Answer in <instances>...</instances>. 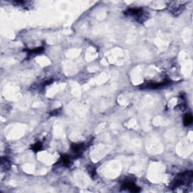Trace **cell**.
Segmentation results:
<instances>
[{"label":"cell","mask_w":193,"mask_h":193,"mask_svg":"<svg viewBox=\"0 0 193 193\" xmlns=\"http://www.w3.org/2000/svg\"><path fill=\"white\" fill-rule=\"evenodd\" d=\"M192 171H186L178 175L173 183V188H178L183 185H189L192 182Z\"/></svg>","instance_id":"obj_1"},{"label":"cell","mask_w":193,"mask_h":193,"mask_svg":"<svg viewBox=\"0 0 193 193\" xmlns=\"http://www.w3.org/2000/svg\"><path fill=\"white\" fill-rule=\"evenodd\" d=\"M122 188H123V189H128V190H130L131 192H138L140 191L139 187L137 186L134 182H129V181L124 182L123 185H122Z\"/></svg>","instance_id":"obj_2"},{"label":"cell","mask_w":193,"mask_h":193,"mask_svg":"<svg viewBox=\"0 0 193 193\" xmlns=\"http://www.w3.org/2000/svg\"><path fill=\"white\" fill-rule=\"evenodd\" d=\"M126 14L128 15L136 17V18H140L143 15V11L140 8H130L128 11H126Z\"/></svg>","instance_id":"obj_3"},{"label":"cell","mask_w":193,"mask_h":193,"mask_svg":"<svg viewBox=\"0 0 193 193\" xmlns=\"http://www.w3.org/2000/svg\"><path fill=\"white\" fill-rule=\"evenodd\" d=\"M71 147L72 150L77 155H81L84 150H85V144H83V143H79H79H77V144L73 143V144H72Z\"/></svg>","instance_id":"obj_4"},{"label":"cell","mask_w":193,"mask_h":193,"mask_svg":"<svg viewBox=\"0 0 193 193\" xmlns=\"http://www.w3.org/2000/svg\"><path fill=\"white\" fill-rule=\"evenodd\" d=\"M170 82L167 81V82H161V83H150V84H146L144 85V88H148V89H155L159 88L164 87V86L168 85L169 84Z\"/></svg>","instance_id":"obj_5"},{"label":"cell","mask_w":193,"mask_h":193,"mask_svg":"<svg viewBox=\"0 0 193 193\" xmlns=\"http://www.w3.org/2000/svg\"><path fill=\"white\" fill-rule=\"evenodd\" d=\"M192 115L191 114H186L183 118V124L185 126H188L192 124Z\"/></svg>","instance_id":"obj_6"},{"label":"cell","mask_w":193,"mask_h":193,"mask_svg":"<svg viewBox=\"0 0 193 193\" xmlns=\"http://www.w3.org/2000/svg\"><path fill=\"white\" fill-rule=\"evenodd\" d=\"M61 161H62L64 165L69 166L70 164V158L66 155H62V157H61Z\"/></svg>","instance_id":"obj_7"},{"label":"cell","mask_w":193,"mask_h":193,"mask_svg":"<svg viewBox=\"0 0 193 193\" xmlns=\"http://www.w3.org/2000/svg\"><path fill=\"white\" fill-rule=\"evenodd\" d=\"M43 50H44L43 47H40V48L33 49V50H29V54H39V53H41L42 52H43Z\"/></svg>","instance_id":"obj_8"},{"label":"cell","mask_w":193,"mask_h":193,"mask_svg":"<svg viewBox=\"0 0 193 193\" xmlns=\"http://www.w3.org/2000/svg\"><path fill=\"white\" fill-rule=\"evenodd\" d=\"M42 143H40V142H38V143H35L34 145H33L32 146V150L34 151V152H38V151H39L40 150L42 149Z\"/></svg>","instance_id":"obj_9"}]
</instances>
